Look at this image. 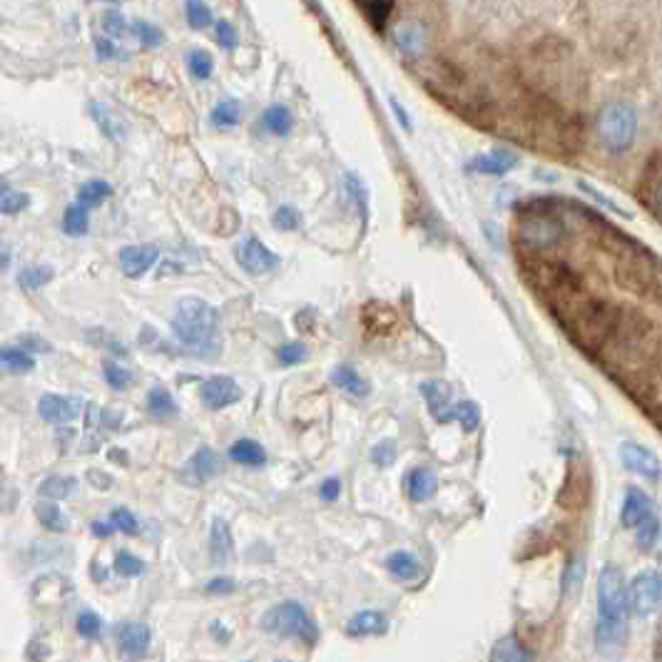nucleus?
I'll list each match as a JSON object with an SVG mask.
<instances>
[{"label": "nucleus", "mask_w": 662, "mask_h": 662, "mask_svg": "<svg viewBox=\"0 0 662 662\" xmlns=\"http://www.w3.org/2000/svg\"><path fill=\"white\" fill-rule=\"evenodd\" d=\"M172 334L187 351L200 356H215L220 351V314L215 307L197 297H185L172 314Z\"/></svg>", "instance_id": "nucleus-1"}, {"label": "nucleus", "mask_w": 662, "mask_h": 662, "mask_svg": "<svg viewBox=\"0 0 662 662\" xmlns=\"http://www.w3.org/2000/svg\"><path fill=\"white\" fill-rule=\"evenodd\" d=\"M628 585L615 565H605L598 578V643L613 645L628 625Z\"/></svg>", "instance_id": "nucleus-2"}, {"label": "nucleus", "mask_w": 662, "mask_h": 662, "mask_svg": "<svg viewBox=\"0 0 662 662\" xmlns=\"http://www.w3.org/2000/svg\"><path fill=\"white\" fill-rule=\"evenodd\" d=\"M513 239H516L518 249L531 259H546L555 249L563 247L568 239V229L558 215L548 210H523L518 217L516 227H513Z\"/></svg>", "instance_id": "nucleus-3"}, {"label": "nucleus", "mask_w": 662, "mask_h": 662, "mask_svg": "<svg viewBox=\"0 0 662 662\" xmlns=\"http://www.w3.org/2000/svg\"><path fill=\"white\" fill-rule=\"evenodd\" d=\"M598 132L610 152L630 150L635 135H638V115H635L633 105L623 103V100L605 105L598 115Z\"/></svg>", "instance_id": "nucleus-4"}, {"label": "nucleus", "mask_w": 662, "mask_h": 662, "mask_svg": "<svg viewBox=\"0 0 662 662\" xmlns=\"http://www.w3.org/2000/svg\"><path fill=\"white\" fill-rule=\"evenodd\" d=\"M262 628L267 633L274 635H289V638H299L307 645H314L319 638L317 623L312 620V615L307 613L304 605H299L297 600H284V603L274 605L264 613Z\"/></svg>", "instance_id": "nucleus-5"}, {"label": "nucleus", "mask_w": 662, "mask_h": 662, "mask_svg": "<svg viewBox=\"0 0 662 662\" xmlns=\"http://www.w3.org/2000/svg\"><path fill=\"white\" fill-rule=\"evenodd\" d=\"M630 610L638 618H650L662 603V575L658 570H643L633 578L628 588Z\"/></svg>", "instance_id": "nucleus-6"}, {"label": "nucleus", "mask_w": 662, "mask_h": 662, "mask_svg": "<svg viewBox=\"0 0 662 662\" xmlns=\"http://www.w3.org/2000/svg\"><path fill=\"white\" fill-rule=\"evenodd\" d=\"M620 461H623V466L628 468L630 473L645 478V481L658 483L662 478L660 458L655 456L648 446H643V443L625 441L623 446H620Z\"/></svg>", "instance_id": "nucleus-7"}, {"label": "nucleus", "mask_w": 662, "mask_h": 662, "mask_svg": "<svg viewBox=\"0 0 662 662\" xmlns=\"http://www.w3.org/2000/svg\"><path fill=\"white\" fill-rule=\"evenodd\" d=\"M237 262L247 274H267L277 267L279 257L257 237H244L237 247Z\"/></svg>", "instance_id": "nucleus-8"}, {"label": "nucleus", "mask_w": 662, "mask_h": 662, "mask_svg": "<svg viewBox=\"0 0 662 662\" xmlns=\"http://www.w3.org/2000/svg\"><path fill=\"white\" fill-rule=\"evenodd\" d=\"M220 471H222L220 456H217L212 448L202 446L197 448L195 456L185 463V468L180 471V478L182 483H187V486H205V483L212 481Z\"/></svg>", "instance_id": "nucleus-9"}, {"label": "nucleus", "mask_w": 662, "mask_h": 662, "mask_svg": "<svg viewBox=\"0 0 662 662\" xmlns=\"http://www.w3.org/2000/svg\"><path fill=\"white\" fill-rule=\"evenodd\" d=\"M200 399L210 411H220L237 404L242 399V391H239L237 381H232L229 376H212L202 384Z\"/></svg>", "instance_id": "nucleus-10"}, {"label": "nucleus", "mask_w": 662, "mask_h": 662, "mask_svg": "<svg viewBox=\"0 0 662 662\" xmlns=\"http://www.w3.org/2000/svg\"><path fill=\"white\" fill-rule=\"evenodd\" d=\"M40 416L48 424H70V421L78 419L83 414V401L75 399V396H55L45 394L38 404Z\"/></svg>", "instance_id": "nucleus-11"}, {"label": "nucleus", "mask_w": 662, "mask_h": 662, "mask_svg": "<svg viewBox=\"0 0 662 662\" xmlns=\"http://www.w3.org/2000/svg\"><path fill=\"white\" fill-rule=\"evenodd\" d=\"M160 252L152 244H130V247L120 249V269L125 277L137 279L157 262Z\"/></svg>", "instance_id": "nucleus-12"}, {"label": "nucleus", "mask_w": 662, "mask_h": 662, "mask_svg": "<svg viewBox=\"0 0 662 662\" xmlns=\"http://www.w3.org/2000/svg\"><path fill=\"white\" fill-rule=\"evenodd\" d=\"M653 501H650L648 496H645L640 488H628V493H625V501H623V513H620V521H623L625 528H638L640 523L648 521L650 516H653Z\"/></svg>", "instance_id": "nucleus-13"}, {"label": "nucleus", "mask_w": 662, "mask_h": 662, "mask_svg": "<svg viewBox=\"0 0 662 662\" xmlns=\"http://www.w3.org/2000/svg\"><path fill=\"white\" fill-rule=\"evenodd\" d=\"M150 628L145 623H125L117 630V643H120L122 653L130 658H142L150 648Z\"/></svg>", "instance_id": "nucleus-14"}, {"label": "nucleus", "mask_w": 662, "mask_h": 662, "mask_svg": "<svg viewBox=\"0 0 662 662\" xmlns=\"http://www.w3.org/2000/svg\"><path fill=\"white\" fill-rule=\"evenodd\" d=\"M421 394H424L429 411L434 414L436 421H453V406H448L451 401V389L443 381H426L421 384Z\"/></svg>", "instance_id": "nucleus-15"}, {"label": "nucleus", "mask_w": 662, "mask_h": 662, "mask_svg": "<svg viewBox=\"0 0 662 662\" xmlns=\"http://www.w3.org/2000/svg\"><path fill=\"white\" fill-rule=\"evenodd\" d=\"M518 165V157L513 155V152L508 150H493V152H486V155H478L471 160V170L481 172V175H508V172L513 170V167Z\"/></svg>", "instance_id": "nucleus-16"}, {"label": "nucleus", "mask_w": 662, "mask_h": 662, "mask_svg": "<svg viewBox=\"0 0 662 662\" xmlns=\"http://www.w3.org/2000/svg\"><path fill=\"white\" fill-rule=\"evenodd\" d=\"M389 623H386V615L379 610H361L354 618L346 623V635L351 638H366V635H381L386 633Z\"/></svg>", "instance_id": "nucleus-17"}, {"label": "nucleus", "mask_w": 662, "mask_h": 662, "mask_svg": "<svg viewBox=\"0 0 662 662\" xmlns=\"http://www.w3.org/2000/svg\"><path fill=\"white\" fill-rule=\"evenodd\" d=\"M331 384H334L336 389L344 391L346 396H354V399H366L371 391V386L356 374V369H351V366L346 364L336 366L334 374H331Z\"/></svg>", "instance_id": "nucleus-18"}, {"label": "nucleus", "mask_w": 662, "mask_h": 662, "mask_svg": "<svg viewBox=\"0 0 662 662\" xmlns=\"http://www.w3.org/2000/svg\"><path fill=\"white\" fill-rule=\"evenodd\" d=\"M232 531H229L227 521L224 518H215L210 528V555L215 563H229L232 558Z\"/></svg>", "instance_id": "nucleus-19"}, {"label": "nucleus", "mask_w": 662, "mask_h": 662, "mask_svg": "<svg viewBox=\"0 0 662 662\" xmlns=\"http://www.w3.org/2000/svg\"><path fill=\"white\" fill-rule=\"evenodd\" d=\"M90 112H93V117H95V122H98V125H100V130H103L112 142H122V140H125L127 125H125V122H122L120 115H115V112H112L108 108V105L93 103V105H90Z\"/></svg>", "instance_id": "nucleus-20"}, {"label": "nucleus", "mask_w": 662, "mask_h": 662, "mask_svg": "<svg viewBox=\"0 0 662 662\" xmlns=\"http://www.w3.org/2000/svg\"><path fill=\"white\" fill-rule=\"evenodd\" d=\"M229 458L242 463V466H262V463L267 461V451H264L257 441L239 439L229 446Z\"/></svg>", "instance_id": "nucleus-21"}, {"label": "nucleus", "mask_w": 662, "mask_h": 662, "mask_svg": "<svg viewBox=\"0 0 662 662\" xmlns=\"http://www.w3.org/2000/svg\"><path fill=\"white\" fill-rule=\"evenodd\" d=\"M436 476L429 471V468H416V471H411L409 476V496L411 501L416 503H424L429 501L431 496L436 493Z\"/></svg>", "instance_id": "nucleus-22"}, {"label": "nucleus", "mask_w": 662, "mask_h": 662, "mask_svg": "<svg viewBox=\"0 0 662 662\" xmlns=\"http://www.w3.org/2000/svg\"><path fill=\"white\" fill-rule=\"evenodd\" d=\"M78 488V481L75 478H65V476H50L40 483L38 496L48 498V501H65L70 498Z\"/></svg>", "instance_id": "nucleus-23"}, {"label": "nucleus", "mask_w": 662, "mask_h": 662, "mask_svg": "<svg viewBox=\"0 0 662 662\" xmlns=\"http://www.w3.org/2000/svg\"><path fill=\"white\" fill-rule=\"evenodd\" d=\"M386 568H389V573L399 580H414V578H419V573H421L419 560L406 551L391 553L389 558H386Z\"/></svg>", "instance_id": "nucleus-24"}, {"label": "nucleus", "mask_w": 662, "mask_h": 662, "mask_svg": "<svg viewBox=\"0 0 662 662\" xmlns=\"http://www.w3.org/2000/svg\"><path fill=\"white\" fill-rule=\"evenodd\" d=\"M147 411H150V416H155V419H172V416H177V404L170 396V391L162 389V386H155V389L147 394Z\"/></svg>", "instance_id": "nucleus-25"}, {"label": "nucleus", "mask_w": 662, "mask_h": 662, "mask_svg": "<svg viewBox=\"0 0 662 662\" xmlns=\"http://www.w3.org/2000/svg\"><path fill=\"white\" fill-rule=\"evenodd\" d=\"M491 662H531V653L518 643V638L508 635V638L496 643L491 653Z\"/></svg>", "instance_id": "nucleus-26"}, {"label": "nucleus", "mask_w": 662, "mask_h": 662, "mask_svg": "<svg viewBox=\"0 0 662 662\" xmlns=\"http://www.w3.org/2000/svg\"><path fill=\"white\" fill-rule=\"evenodd\" d=\"M643 404L645 411L653 416L655 421H662V366L648 379V384L643 386Z\"/></svg>", "instance_id": "nucleus-27"}, {"label": "nucleus", "mask_w": 662, "mask_h": 662, "mask_svg": "<svg viewBox=\"0 0 662 662\" xmlns=\"http://www.w3.org/2000/svg\"><path fill=\"white\" fill-rule=\"evenodd\" d=\"M262 122H264V127L272 132V135H279V137L289 135L294 127L292 112H289V108H284V105H272V108L262 115Z\"/></svg>", "instance_id": "nucleus-28"}, {"label": "nucleus", "mask_w": 662, "mask_h": 662, "mask_svg": "<svg viewBox=\"0 0 662 662\" xmlns=\"http://www.w3.org/2000/svg\"><path fill=\"white\" fill-rule=\"evenodd\" d=\"M35 513H38V521L43 523V528H48V531L53 533H65L68 531V516H65L63 511L58 508V503H38L35 506Z\"/></svg>", "instance_id": "nucleus-29"}, {"label": "nucleus", "mask_w": 662, "mask_h": 662, "mask_svg": "<svg viewBox=\"0 0 662 662\" xmlns=\"http://www.w3.org/2000/svg\"><path fill=\"white\" fill-rule=\"evenodd\" d=\"M640 200H643L645 210H648L655 220H662V172L645 180L643 190H640Z\"/></svg>", "instance_id": "nucleus-30"}, {"label": "nucleus", "mask_w": 662, "mask_h": 662, "mask_svg": "<svg viewBox=\"0 0 662 662\" xmlns=\"http://www.w3.org/2000/svg\"><path fill=\"white\" fill-rule=\"evenodd\" d=\"M112 195V187L103 180L85 182L78 192V205L83 207H100Z\"/></svg>", "instance_id": "nucleus-31"}, {"label": "nucleus", "mask_w": 662, "mask_h": 662, "mask_svg": "<svg viewBox=\"0 0 662 662\" xmlns=\"http://www.w3.org/2000/svg\"><path fill=\"white\" fill-rule=\"evenodd\" d=\"M88 227H90L88 207L70 205L68 210H65V217H63L65 234H70V237H80V234L88 232Z\"/></svg>", "instance_id": "nucleus-32"}, {"label": "nucleus", "mask_w": 662, "mask_h": 662, "mask_svg": "<svg viewBox=\"0 0 662 662\" xmlns=\"http://www.w3.org/2000/svg\"><path fill=\"white\" fill-rule=\"evenodd\" d=\"M658 538H660V521L653 513L648 521H643L638 528H635V546H638L643 553H650L655 548V543H658Z\"/></svg>", "instance_id": "nucleus-33"}, {"label": "nucleus", "mask_w": 662, "mask_h": 662, "mask_svg": "<svg viewBox=\"0 0 662 662\" xmlns=\"http://www.w3.org/2000/svg\"><path fill=\"white\" fill-rule=\"evenodd\" d=\"M3 366L8 371H13V374H28V371L35 369V361L33 356L28 354L25 349H18V346H8V349H3Z\"/></svg>", "instance_id": "nucleus-34"}, {"label": "nucleus", "mask_w": 662, "mask_h": 662, "mask_svg": "<svg viewBox=\"0 0 662 662\" xmlns=\"http://www.w3.org/2000/svg\"><path fill=\"white\" fill-rule=\"evenodd\" d=\"M396 45L404 50L406 55H416L421 53V45H424V33H421L419 25H404V28L396 33Z\"/></svg>", "instance_id": "nucleus-35"}, {"label": "nucleus", "mask_w": 662, "mask_h": 662, "mask_svg": "<svg viewBox=\"0 0 662 662\" xmlns=\"http://www.w3.org/2000/svg\"><path fill=\"white\" fill-rule=\"evenodd\" d=\"M50 279H53V269L50 267H28L20 272L18 284L25 289V292H35V289L45 287Z\"/></svg>", "instance_id": "nucleus-36"}, {"label": "nucleus", "mask_w": 662, "mask_h": 662, "mask_svg": "<svg viewBox=\"0 0 662 662\" xmlns=\"http://www.w3.org/2000/svg\"><path fill=\"white\" fill-rule=\"evenodd\" d=\"M103 371H105V381H108L110 389L125 391L132 386V374L125 369V366L117 364V361H105Z\"/></svg>", "instance_id": "nucleus-37"}, {"label": "nucleus", "mask_w": 662, "mask_h": 662, "mask_svg": "<svg viewBox=\"0 0 662 662\" xmlns=\"http://www.w3.org/2000/svg\"><path fill=\"white\" fill-rule=\"evenodd\" d=\"M239 122V103L237 100H222L212 110V125L234 127Z\"/></svg>", "instance_id": "nucleus-38"}, {"label": "nucleus", "mask_w": 662, "mask_h": 662, "mask_svg": "<svg viewBox=\"0 0 662 662\" xmlns=\"http://www.w3.org/2000/svg\"><path fill=\"white\" fill-rule=\"evenodd\" d=\"M453 421L463 426V431H473L481 421V411H478L476 404L471 401H461V404L453 406Z\"/></svg>", "instance_id": "nucleus-39"}, {"label": "nucleus", "mask_w": 662, "mask_h": 662, "mask_svg": "<svg viewBox=\"0 0 662 662\" xmlns=\"http://www.w3.org/2000/svg\"><path fill=\"white\" fill-rule=\"evenodd\" d=\"M185 15L190 28L195 30L207 28V25L212 23V10L207 8V3H200V0H190V3L185 5Z\"/></svg>", "instance_id": "nucleus-40"}, {"label": "nucleus", "mask_w": 662, "mask_h": 662, "mask_svg": "<svg viewBox=\"0 0 662 662\" xmlns=\"http://www.w3.org/2000/svg\"><path fill=\"white\" fill-rule=\"evenodd\" d=\"M359 8L364 10L366 18H369L371 23L381 30L384 28L386 18L391 15V10H394V3H389V0H376V3H359Z\"/></svg>", "instance_id": "nucleus-41"}, {"label": "nucleus", "mask_w": 662, "mask_h": 662, "mask_svg": "<svg viewBox=\"0 0 662 662\" xmlns=\"http://www.w3.org/2000/svg\"><path fill=\"white\" fill-rule=\"evenodd\" d=\"M30 205V197L25 192H10L8 185H3V197H0V210L3 215H18L20 210Z\"/></svg>", "instance_id": "nucleus-42"}, {"label": "nucleus", "mask_w": 662, "mask_h": 662, "mask_svg": "<svg viewBox=\"0 0 662 662\" xmlns=\"http://www.w3.org/2000/svg\"><path fill=\"white\" fill-rule=\"evenodd\" d=\"M187 65H190V73L195 75L197 80H207L212 75V58L207 50H192L190 58H187Z\"/></svg>", "instance_id": "nucleus-43"}, {"label": "nucleus", "mask_w": 662, "mask_h": 662, "mask_svg": "<svg viewBox=\"0 0 662 662\" xmlns=\"http://www.w3.org/2000/svg\"><path fill=\"white\" fill-rule=\"evenodd\" d=\"M115 570L120 575H125V578H137V575L145 570V563H142L140 558H135L132 553L120 551L115 555Z\"/></svg>", "instance_id": "nucleus-44"}, {"label": "nucleus", "mask_w": 662, "mask_h": 662, "mask_svg": "<svg viewBox=\"0 0 662 662\" xmlns=\"http://www.w3.org/2000/svg\"><path fill=\"white\" fill-rule=\"evenodd\" d=\"M132 33L140 38V43L145 45V48H157V45H162V30L155 28V25L145 23V20L132 23Z\"/></svg>", "instance_id": "nucleus-45"}, {"label": "nucleus", "mask_w": 662, "mask_h": 662, "mask_svg": "<svg viewBox=\"0 0 662 662\" xmlns=\"http://www.w3.org/2000/svg\"><path fill=\"white\" fill-rule=\"evenodd\" d=\"M277 359L279 364L284 366H294V364H302L304 359H307V346L299 344V341H292V344H282L277 351Z\"/></svg>", "instance_id": "nucleus-46"}, {"label": "nucleus", "mask_w": 662, "mask_h": 662, "mask_svg": "<svg viewBox=\"0 0 662 662\" xmlns=\"http://www.w3.org/2000/svg\"><path fill=\"white\" fill-rule=\"evenodd\" d=\"M274 227L282 229V232H292V229H297L299 224H302V215H299L294 207H279L277 212H274Z\"/></svg>", "instance_id": "nucleus-47"}, {"label": "nucleus", "mask_w": 662, "mask_h": 662, "mask_svg": "<svg viewBox=\"0 0 662 662\" xmlns=\"http://www.w3.org/2000/svg\"><path fill=\"white\" fill-rule=\"evenodd\" d=\"M110 523L112 528H117V531L127 533V536H132V533H137V518L132 516L127 508H115V511L110 513Z\"/></svg>", "instance_id": "nucleus-48"}, {"label": "nucleus", "mask_w": 662, "mask_h": 662, "mask_svg": "<svg viewBox=\"0 0 662 662\" xmlns=\"http://www.w3.org/2000/svg\"><path fill=\"white\" fill-rule=\"evenodd\" d=\"M215 38H217V43H220L224 50H234V48H237V43H239L237 30H234V25L227 23V20H217Z\"/></svg>", "instance_id": "nucleus-49"}, {"label": "nucleus", "mask_w": 662, "mask_h": 662, "mask_svg": "<svg viewBox=\"0 0 662 662\" xmlns=\"http://www.w3.org/2000/svg\"><path fill=\"white\" fill-rule=\"evenodd\" d=\"M103 28L110 38H120L125 33V18L120 15V10L110 8L103 13Z\"/></svg>", "instance_id": "nucleus-50"}, {"label": "nucleus", "mask_w": 662, "mask_h": 662, "mask_svg": "<svg viewBox=\"0 0 662 662\" xmlns=\"http://www.w3.org/2000/svg\"><path fill=\"white\" fill-rule=\"evenodd\" d=\"M20 346H23L28 354H50V351H53V344L45 341L40 334H23L20 336Z\"/></svg>", "instance_id": "nucleus-51"}, {"label": "nucleus", "mask_w": 662, "mask_h": 662, "mask_svg": "<svg viewBox=\"0 0 662 662\" xmlns=\"http://www.w3.org/2000/svg\"><path fill=\"white\" fill-rule=\"evenodd\" d=\"M100 628H103V623H100V618L95 613H83L78 618V633L83 635V638H95V635L100 633Z\"/></svg>", "instance_id": "nucleus-52"}, {"label": "nucleus", "mask_w": 662, "mask_h": 662, "mask_svg": "<svg viewBox=\"0 0 662 662\" xmlns=\"http://www.w3.org/2000/svg\"><path fill=\"white\" fill-rule=\"evenodd\" d=\"M371 458H374V463H379V466H391L396 458V446L391 441L379 443V446L371 451Z\"/></svg>", "instance_id": "nucleus-53"}, {"label": "nucleus", "mask_w": 662, "mask_h": 662, "mask_svg": "<svg viewBox=\"0 0 662 662\" xmlns=\"http://www.w3.org/2000/svg\"><path fill=\"white\" fill-rule=\"evenodd\" d=\"M234 588H237V585H234L232 578H212L210 583L205 585V590L210 595H229Z\"/></svg>", "instance_id": "nucleus-54"}, {"label": "nucleus", "mask_w": 662, "mask_h": 662, "mask_svg": "<svg viewBox=\"0 0 662 662\" xmlns=\"http://www.w3.org/2000/svg\"><path fill=\"white\" fill-rule=\"evenodd\" d=\"M95 334H98L100 339H95V336H90V341H95V344L105 346V349H110L112 354H117V356H125V346H122L120 341L115 339V336L105 334V331H95Z\"/></svg>", "instance_id": "nucleus-55"}, {"label": "nucleus", "mask_w": 662, "mask_h": 662, "mask_svg": "<svg viewBox=\"0 0 662 662\" xmlns=\"http://www.w3.org/2000/svg\"><path fill=\"white\" fill-rule=\"evenodd\" d=\"M95 53H98L100 60H115L117 58V48L110 38H95Z\"/></svg>", "instance_id": "nucleus-56"}, {"label": "nucleus", "mask_w": 662, "mask_h": 662, "mask_svg": "<svg viewBox=\"0 0 662 662\" xmlns=\"http://www.w3.org/2000/svg\"><path fill=\"white\" fill-rule=\"evenodd\" d=\"M341 491V483L339 478H327V481L322 483V488H319V496L324 498V501H336V496H339Z\"/></svg>", "instance_id": "nucleus-57"}, {"label": "nucleus", "mask_w": 662, "mask_h": 662, "mask_svg": "<svg viewBox=\"0 0 662 662\" xmlns=\"http://www.w3.org/2000/svg\"><path fill=\"white\" fill-rule=\"evenodd\" d=\"M580 187H583V190H585V192H588V195H593V197H595V200H598V202H603V205H605V207H608V210H613V212H620V215H623V217H630V215H628V212H625V210H620V207H618V205H615V202H610V200H608V197H605V195H600V192H598V190H595V187H590V185H585V182H583V185H580Z\"/></svg>", "instance_id": "nucleus-58"}, {"label": "nucleus", "mask_w": 662, "mask_h": 662, "mask_svg": "<svg viewBox=\"0 0 662 662\" xmlns=\"http://www.w3.org/2000/svg\"><path fill=\"white\" fill-rule=\"evenodd\" d=\"M100 424H103L105 429L115 431L117 426L122 424V416L120 414H112V411H103V416H100Z\"/></svg>", "instance_id": "nucleus-59"}, {"label": "nucleus", "mask_w": 662, "mask_h": 662, "mask_svg": "<svg viewBox=\"0 0 662 662\" xmlns=\"http://www.w3.org/2000/svg\"><path fill=\"white\" fill-rule=\"evenodd\" d=\"M90 483H93V486H100V488H108L110 478L105 476L103 471H90Z\"/></svg>", "instance_id": "nucleus-60"}, {"label": "nucleus", "mask_w": 662, "mask_h": 662, "mask_svg": "<svg viewBox=\"0 0 662 662\" xmlns=\"http://www.w3.org/2000/svg\"><path fill=\"white\" fill-rule=\"evenodd\" d=\"M110 531H112V526H108V523H103V521H95L93 523V533L98 538H108Z\"/></svg>", "instance_id": "nucleus-61"}, {"label": "nucleus", "mask_w": 662, "mask_h": 662, "mask_svg": "<svg viewBox=\"0 0 662 662\" xmlns=\"http://www.w3.org/2000/svg\"><path fill=\"white\" fill-rule=\"evenodd\" d=\"M127 453L125 451H122V448H110V461H120L122 463V466H125V463H127Z\"/></svg>", "instance_id": "nucleus-62"}, {"label": "nucleus", "mask_w": 662, "mask_h": 662, "mask_svg": "<svg viewBox=\"0 0 662 662\" xmlns=\"http://www.w3.org/2000/svg\"><path fill=\"white\" fill-rule=\"evenodd\" d=\"M391 108H394V112H399V120H401V125H404L406 127V130H409V117H406V112L404 110H401V105L399 103H396V100H391Z\"/></svg>", "instance_id": "nucleus-63"}]
</instances>
